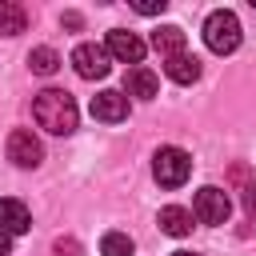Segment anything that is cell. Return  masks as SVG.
Segmentation results:
<instances>
[{
  "label": "cell",
  "instance_id": "5b68a950",
  "mask_svg": "<svg viewBox=\"0 0 256 256\" xmlns=\"http://www.w3.org/2000/svg\"><path fill=\"white\" fill-rule=\"evenodd\" d=\"M104 52H108V60H120V64H140L144 60V40L136 36V32H128V28H112L108 32V40H104Z\"/></svg>",
  "mask_w": 256,
  "mask_h": 256
},
{
  "label": "cell",
  "instance_id": "9a60e30c",
  "mask_svg": "<svg viewBox=\"0 0 256 256\" xmlns=\"http://www.w3.org/2000/svg\"><path fill=\"white\" fill-rule=\"evenodd\" d=\"M28 68H32L36 76H52V72L60 68V56H56V48H48V44L32 48V52H28Z\"/></svg>",
  "mask_w": 256,
  "mask_h": 256
},
{
  "label": "cell",
  "instance_id": "d6986e66",
  "mask_svg": "<svg viewBox=\"0 0 256 256\" xmlns=\"http://www.w3.org/2000/svg\"><path fill=\"white\" fill-rule=\"evenodd\" d=\"M132 8H136L140 16H156V12H164V8H168V0H136Z\"/></svg>",
  "mask_w": 256,
  "mask_h": 256
},
{
  "label": "cell",
  "instance_id": "30bf717a",
  "mask_svg": "<svg viewBox=\"0 0 256 256\" xmlns=\"http://www.w3.org/2000/svg\"><path fill=\"white\" fill-rule=\"evenodd\" d=\"M156 224H160V232L164 236H188L192 232V208H184V204H164L160 208V216H156Z\"/></svg>",
  "mask_w": 256,
  "mask_h": 256
},
{
  "label": "cell",
  "instance_id": "7c38bea8",
  "mask_svg": "<svg viewBox=\"0 0 256 256\" xmlns=\"http://www.w3.org/2000/svg\"><path fill=\"white\" fill-rule=\"evenodd\" d=\"M164 76L176 80V84H196V80H200V60H196L192 52L168 56V60H164Z\"/></svg>",
  "mask_w": 256,
  "mask_h": 256
},
{
  "label": "cell",
  "instance_id": "44dd1931",
  "mask_svg": "<svg viewBox=\"0 0 256 256\" xmlns=\"http://www.w3.org/2000/svg\"><path fill=\"white\" fill-rule=\"evenodd\" d=\"M64 24L68 28H80V12H64Z\"/></svg>",
  "mask_w": 256,
  "mask_h": 256
},
{
  "label": "cell",
  "instance_id": "5bb4252c",
  "mask_svg": "<svg viewBox=\"0 0 256 256\" xmlns=\"http://www.w3.org/2000/svg\"><path fill=\"white\" fill-rule=\"evenodd\" d=\"M28 24V12L16 0H0V36H20Z\"/></svg>",
  "mask_w": 256,
  "mask_h": 256
},
{
  "label": "cell",
  "instance_id": "e0dca14e",
  "mask_svg": "<svg viewBox=\"0 0 256 256\" xmlns=\"http://www.w3.org/2000/svg\"><path fill=\"white\" fill-rule=\"evenodd\" d=\"M84 248H80V240H72V236H64V240H56L52 244V256H80Z\"/></svg>",
  "mask_w": 256,
  "mask_h": 256
},
{
  "label": "cell",
  "instance_id": "7402d4cb",
  "mask_svg": "<svg viewBox=\"0 0 256 256\" xmlns=\"http://www.w3.org/2000/svg\"><path fill=\"white\" fill-rule=\"evenodd\" d=\"M172 256H200V252H184V248H180V252H172Z\"/></svg>",
  "mask_w": 256,
  "mask_h": 256
},
{
  "label": "cell",
  "instance_id": "7a4b0ae2",
  "mask_svg": "<svg viewBox=\"0 0 256 256\" xmlns=\"http://www.w3.org/2000/svg\"><path fill=\"white\" fill-rule=\"evenodd\" d=\"M204 44H208L216 56L236 52V48H240V20H236V12H228V8L208 12V20H204Z\"/></svg>",
  "mask_w": 256,
  "mask_h": 256
},
{
  "label": "cell",
  "instance_id": "52a82bcc",
  "mask_svg": "<svg viewBox=\"0 0 256 256\" xmlns=\"http://www.w3.org/2000/svg\"><path fill=\"white\" fill-rule=\"evenodd\" d=\"M72 68H76V76H84V80H104L112 64H108L104 44H76V48H72Z\"/></svg>",
  "mask_w": 256,
  "mask_h": 256
},
{
  "label": "cell",
  "instance_id": "ffe728a7",
  "mask_svg": "<svg viewBox=\"0 0 256 256\" xmlns=\"http://www.w3.org/2000/svg\"><path fill=\"white\" fill-rule=\"evenodd\" d=\"M0 256H12V236L0 228Z\"/></svg>",
  "mask_w": 256,
  "mask_h": 256
},
{
  "label": "cell",
  "instance_id": "ac0fdd59",
  "mask_svg": "<svg viewBox=\"0 0 256 256\" xmlns=\"http://www.w3.org/2000/svg\"><path fill=\"white\" fill-rule=\"evenodd\" d=\"M240 200H244L248 220H256V184H252V180H248V184H240Z\"/></svg>",
  "mask_w": 256,
  "mask_h": 256
},
{
  "label": "cell",
  "instance_id": "2e32d148",
  "mask_svg": "<svg viewBox=\"0 0 256 256\" xmlns=\"http://www.w3.org/2000/svg\"><path fill=\"white\" fill-rule=\"evenodd\" d=\"M100 252H104V256H132L136 244H132L128 232H108V236L100 240Z\"/></svg>",
  "mask_w": 256,
  "mask_h": 256
},
{
  "label": "cell",
  "instance_id": "4fadbf2b",
  "mask_svg": "<svg viewBox=\"0 0 256 256\" xmlns=\"http://www.w3.org/2000/svg\"><path fill=\"white\" fill-rule=\"evenodd\" d=\"M184 44H188V40H184V28H176V24H164V28L152 32V48H156L164 60H168V56H180Z\"/></svg>",
  "mask_w": 256,
  "mask_h": 256
},
{
  "label": "cell",
  "instance_id": "277c9868",
  "mask_svg": "<svg viewBox=\"0 0 256 256\" xmlns=\"http://www.w3.org/2000/svg\"><path fill=\"white\" fill-rule=\"evenodd\" d=\"M228 216H232V200H228L224 188L204 184L192 196V220H200V224H228Z\"/></svg>",
  "mask_w": 256,
  "mask_h": 256
},
{
  "label": "cell",
  "instance_id": "3957f363",
  "mask_svg": "<svg viewBox=\"0 0 256 256\" xmlns=\"http://www.w3.org/2000/svg\"><path fill=\"white\" fill-rule=\"evenodd\" d=\"M188 172H192V156H188L184 148H176V144L156 148V156H152V176H156L160 188H180V184L188 180Z\"/></svg>",
  "mask_w": 256,
  "mask_h": 256
},
{
  "label": "cell",
  "instance_id": "ba28073f",
  "mask_svg": "<svg viewBox=\"0 0 256 256\" xmlns=\"http://www.w3.org/2000/svg\"><path fill=\"white\" fill-rule=\"evenodd\" d=\"M92 116L96 120H104V124H120L124 116H128V96L124 92H116V88H104V92H96L92 96Z\"/></svg>",
  "mask_w": 256,
  "mask_h": 256
},
{
  "label": "cell",
  "instance_id": "6da1fadb",
  "mask_svg": "<svg viewBox=\"0 0 256 256\" xmlns=\"http://www.w3.org/2000/svg\"><path fill=\"white\" fill-rule=\"evenodd\" d=\"M32 120H36L44 132H52V136H68V132H76V124H80V108H76V100H72L68 92L44 88V92H36V100H32Z\"/></svg>",
  "mask_w": 256,
  "mask_h": 256
},
{
  "label": "cell",
  "instance_id": "9c48e42d",
  "mask_svg": "<svg viewBox=\"0 0 256 256\" xmlns=\"http://www.w3.org/2000/svg\"><path fill=\"white\" fill-rule=\"evenodd\" d=\"M0 228H4L8 236H24V232L32 228V212H28V204L16 200V196H4V200H0Z\"/></svg>",
  "mask_w": 256,
  "mask_h": 256
},
{
  "label": "cell",
  "instance_id": "8992f818",
  "mask_svg": "<svg viewBox=\"0 0 256 256\" xmlns=\"http://www.w3.org/2000/svg\"><path fill=\"white\" fill-rule=\"evenodd\" d=\"M8 160H12L16 168H40V160H44V144L36 140L32 128H16V132L8 136Z\"/></svg>",
  "mask_w": 256,
  "mask_h": 256
},
{
  "label": "cell",
  "instance_id": "8fae6325",
  "mask_svg": "<svg viewBox=\"0 0 256 256\" xmlns=\"http://www.w3.org/2000/svg\"><path fill=\"white\" fill-rule=\"evenodd\" d=\"M124 92H128V96H136V100H152V96L160 92V80H156V72H152V68L136 64V68H128V76H124Z\"/></svg>",
  "mask_w": 256,
  "mask_h": 256
}]
</instances>
